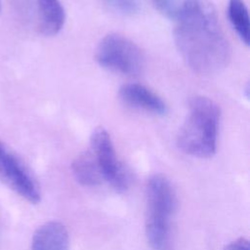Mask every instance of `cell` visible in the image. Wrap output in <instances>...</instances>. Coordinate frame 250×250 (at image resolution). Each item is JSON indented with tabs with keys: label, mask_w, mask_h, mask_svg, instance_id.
Segmentation results:
<instances>
[{
	"label": "cell",
	"mask_w": 250,
	"mask_h": 250,
	"mask_svg": "<svg viewBox=\"0 0 250 250\" xmlns=\"http://www.w3.org/2000/svg\"><path fill=\"white\" fill-rule=\"evenodd\" d=\"M176 22L175 44L191 70L210 75L228 65L229 44L220 25L217 11L209 0H184Z\"/></svg>",
	"instance_id": "6da1fadb"
},
{
	"label": "cell",
	"mask_w": 250,
	"mask_h": 250,
	"mask_svg": "<svg viewBox=\"0 0 250 250\" xmlns=\"http://www.w3.org/2000/svg\"><path fill=\"white\" fill-rule=\"evenodd\" d=\"M221 111L211 99L196 96L188 103V115L177 135V146L185 153L211 157L217 148Z\"/></svg>",
	"instance_id": "7a4b0ae2"
},
{
	"label": "cell",
	"mask_w": 250,
	"mask_h": 250,
	"mask_svg": "<svg viewBox=\"0 0 250 250\" xmlns=\"http://www.w3.org/2000/svg\"><path fill=\"white\" fill-rule=\"evenodd\" d=\"M146 235L153 250H172L171 218L176 197L170 182L163 175L151 176L146 188Z\"/></svg>",
	"instance_id": "3957f363"
},
{
	"label": "cell",
	"mask_w": 250,
	"mask_h": 250,
	"mask_svg": "<svg viewBox=\"0 0 250 250\" xmlns=\"http://www.w3.org/2000/svg\"><path fill=\"white\" fill-rule=\"evenodd\" d=\"M95 57L101 66L128 76L140 74L145 66V57L139 46L119 33L104 36Z\"/></svg>",
	"instance_id": "277c9868"
},
{
	"label": "cell",
	"mask_w": 250,
	"mask_h": 250,
	"mask_svg": "<svg viewBox=\"0 0 250 250\" xmlns=\"http://www.w3.org/2000/svg\"><path fill=\"white\" fill-rule=\"evenodd\" d=\"M92 154L100 168L104 181L107 182L116 191L128 188L131 176L124 164L116 156V152L107 131L103 127L96 128L91 135Z\"/></svg>",
	"instance_id": "5b68a950"
},
{
	"label": "cell",
	"mask_w": 250,
	"mask_h": 250,
	"mask_svg": "<svg viewBox=\"0 0 250 250\" xmlns=\"http://www.w3.org/2000/svg\"><path fill=\"white\" fill-rule=\"evenodd\" d=\"M0 181L17 194L36 204L41 199L39 187L21 160L0 141Z\"/></svg>",
	"instance_id": "8992f818"
},
{
	"label": "cell",
	"mask_w": 250,
	"mask_h": 250,
	"mask_svg": "<svg viewBox=\"0 0 250 250\" xmlns=\"http://www.w3.org/2000/svg\"><path fill=\"white\" fill-rule=\"evenodd\" d=\"M119 97L127 104L155 115H164L168 110L166 103L159 95L139 83L122 85L119 89Z\"/></svg>",
	"instance_id": "52a82bcc"
},
{
	"label": "cell",
	"mask_w": 250,
	"mask_h": 250,
	"mask_svg": "<svg viewBox=\"0 0 250 250\" xmlns=\"http://www.w3.org/2000/svg\"><path fill=\"white\" fill-rule=\"evenodd\" d=\"M68 232L60 222L43 224L32 236L31 250H68Z\"/></svg>",
	"instance_id": "ba28073f"
},
{
	"label": "cell",
	"mask_w": 250,
	"mask_h": 250,
	"mask_svg": "<svg viewBox=\"0 0 250 250\" xmlns=\"http://www.w3.org/2000/svg\"><path fill=\"white\" fill-rule=\"evenodd\" d=\"M39 29L44 35L60 32L65 21V12L60 0H36Z\"/></svg>",
	"instance_id": "9c48e42d"
},
{
	"label": "cell",
	"mask_w": 250,
	"mask_h": 250,
	"mask_svg": "<svg viewBox=\"0 0 250 250\" xmlns=\"http://www.w3.org/2000/svg\"><path fill=\"white\" fill-rule=\"evenodd\" d=\"M71 169L76 181L83 186L94 187L104 182L100 168L90 151L77 155Z\"/></svg>",
	"instance_id": "30bf717a"
},
{
	"label": "cell",
	"mask_w": 250,
	"mask_h": 250,
	"mask_svg": "<svg viewBox=\"0 0 250 250\" xmlns=\"http://www.w3.org/2000/svg\"><path fill=\"white\" fill-rule=\"evenodd\" d=\"M228 17L240 40L249 45L250 23L248 10L243 0H229Z\"/></svg>",
	"instance_id": "8fae6325"
},
{
	"label": "cell",
	"mask_w": 250,
	"mask_h": 250,
	"mask_svg": "<svg viewBox=\"0 0 250 250\" xmlns=\"http://www.w3.org/2000/svg\"><path fill=\"white\" fill-rule=\"evenodd\" d=\"M151 3L161 15L176 20L183 2L180 0H151Z\"/></svg>",
	"instance_id": "7c38bea8"
},
{
	"label": "cell",
	"mask_w": 250,
	"mask_h": 250,
	"mask_svg": "<svg viewBox=\"0 0 250 250\" xmlns=\"http://www.w3.org/2000/svg\"><path fill=\"white\" fill-rule=\"evenodd\" d=\"M109 8L123 15H133L139 11V0H103Z\"/></svg>",
	"instance_id": "4fadbf2b"
},
{
	"label": "cell",
	"mask_w": 250,
	"mask_h": 250,
	"mask_svg": "<svg viewBox=\"0 0 250 250\" xmlns=\"http://www.w3.org/2000/svg\"><path fill=\"white\" fill-rule=\"evenodd\" d=\"M224 250H250L249 241L246 238L240 237L226 245Z\"/></svg>",
	"instance_id": "5bb4252c"
},
{
	"label": "cell",
	"mask_w": 250,
	"mask_h": 250,
	"mask_svg": "<svg viewBox=\"0 0 250 250\" xmlns=\"http://www.w3.org/2000/svg\"><path fill=\"white\" fill-rule=\"evenodd\" d=\"M0 11H1V0H0Z\"/></svg>",
	"instance_id": "9a60e30c"
}]
</instances>
